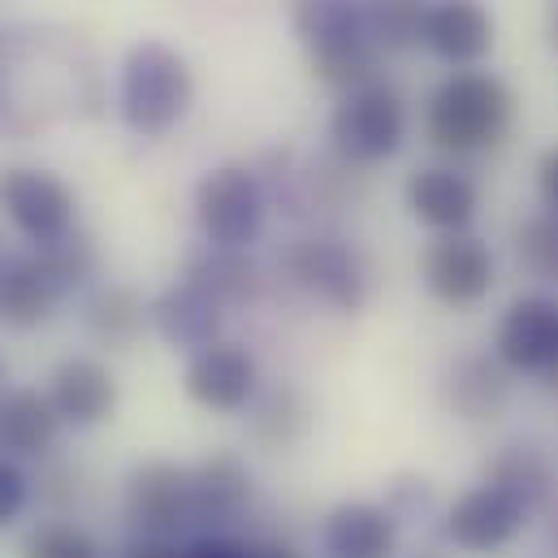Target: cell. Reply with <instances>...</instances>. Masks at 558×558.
Here are the masks:
<instances>
[{
	"label": "cell",
	"mask_w": 558,
	"mask_h": 558,
	"mask_svg": "<svg viewBox=\"0 0 558 558\" xmlns=\"http://www.w3.org/2000/svg\"><path fill=\"white\" fill-rule=\"evenodd\" d=\"M290 31L325 87L355 92L377 78L381 48L368 31L364 0H290Z\"/></svg>",
	"instance_id": "obj_1"
},
{
	"label": "cell",
	"mask_w": 558,
	"mask_h": 558,
	"mask_svg": "<svg viewBox=\"0 0 558 558\" xmlns=\"http://www.w3.org/2000/svg\"><path fill=\"white\" fill-rule=\"evenodd\" d=\"M96 274V247L74 230L70 239L35 252H0V325L35 329L44 325L70 290Z\"/></svg>",
	"instance_id": "obj_2"
},
{
	"label": "cell",
	"mask_w": 558,
	"mask_h": 558,
	"mask_svg": "<svg viewBox=\"0 0 558 558\" xmlns=\"http://www.w3.org/2000/svg\"><path fill=\"white\" fill-rule=\"evenodd\" d=\"M515 113L511 87L489 70H454L446 74L424 105V140L446 156H468L507 135Z\"/></svg>",
	"instance_id": "obj_3"
},
{
	"label": "cell",
	"mask_w": 558,
	"mask_h": 558,
	"mask_svg": "<svg viewBox=\"0 0 558 558\" xmlns=\"http://www.w3.org/2000/svg\"><path fill=\"white\" fill-rule=\"evenodd\" d=\"M122 122L143 135V140H165L173 126H182V118L195 105V74L191 61L160 44V39H140L131 44L126 61H122Z\"/></svg>",
	"instance_id": "obj_4"
},
{
	"label": "cell",
	"mask_w": 558,
	"mask_h": 558,
	"mask_svg": "<svg viewBox=\"0 0 558 558\" xmlns=\"http://www.w3.org/2000/svg\"><path fill=\"white\" fill-rule=\"evenodd\" d=\"M329 140L342 160L351 165H381L408 143V105L403 96L373 78L355 92H342V100L329 113Z\"/></svg>",
	"instance_id": "obj_5"
},
{
	"label": "cell",
	"mask_w": 558,
	"mask_h": 558,
	"mask_svg": "<svg viewBox=\"0 0 558 558\" xmlns=\"http://www.w3.org/2000/svg\"><path fill=\"white\" fill-rule=\"evenodd\" d=\"M265 186L247 165H217L195 186V217L213 247H252L265 230Z\"/></svg>",
	"instance_id": "obj_6"
},
{
	"label": "cell",
	"mask_w": 558,
	"mask_h": 558,
	"mask_svg": "<svg viewBox=\"0 0 558 558\" xmlns=\"http://www.w3.org/2000/svg\"><path fill=\"white\" fill-rule=\"evenodd\" d=\"M0 208L4 217L17 226V234L35 247H52L61 239L74 234V191L48 173V169H26V165H13L4 169L0 178Z\"/></svg>",
	"instance_id": "obj_7"
},
{
	"label": "cell",
	"mask_w": 558,
	"mask_h": 558,
	"mask_svg": "<svg viewBox=\"0 0 558 558\" xmlns=\"http://www.w3.org/2000/svg\"><path fill=\"white\" fill-rule=\"evenodd\" d=\"M286 265H290V278L320 303H329L333 312H360L368 299V269L347 239H329V234L299 239Z\"/></svg>",
	"instance_id": "obj_8"
},
{
	"label": "cell",
	"mask_w": 558,
	"mask_h": 558,
	"mask_svg": "<svg viewBox=\"0 0 558 558\" xmlns=\"http://www.w3.org/2000/svg\"><path fill=\"white\" fill-rule=\"evenodd\" d=\"M126 515L151 542H169L182 529H195V489L191 468L178 463H143L126 481Z\"/></svg>",
	"instance_id": "obj_9"
},
{
	"label": "cell",
	"mask_w": 558,
	"mask_h": 558,
	"mask_svg": "<svg viewBox=\"0 0 558 558\" xmlns=\"http://www.w3.org/2000/svg\"><path fill=\"white\" fill-rule=\"evenodd\" d=\"M529 511H533L529 498H520L515 489H507L498 481H485V485L468 489L463 498H454V507L446 515V533L454 546H463L472 555H494L529 524Z\"/></svg>",
	"instance_id": "obj_10"
},
{
	"label": "cell",
	"mask_w": 558,
	"mask_h": 558,
	"mask_svg": "<svg viewBox=\"0 0 558 558\" xmlns=\"http://www.w3.org/2000/svg\"><path fill=\"white\" fill-rule=\"evenodd\" d=\"M420 278H424V290L446 307H472L494 290V256L468 230L441 234L420 256Z\"/></svg>",
	"instance_id": "obj_11"
},
{
	"label": "cell",
	"mask_w": 558,
	"mask_h": 558,
	"mask_svg": "<svg viewBox=\"0 0 558 558\" xmlns=\"http://www.w3.org/2000/svg\"><path fill=\"white\" fill-rule=\"evenodd\" d=\"M494 355L502 360V368L511 373H529V377H546L558 364V303L529 294L515 299L498 329H494Z\"/></svg>",
	"instance_id": "obj_12"
},
{
	"label": "cell",
	"mask_w": 558,
	"mask_h": 558,
	"mask_svg": "<svg viewBox=\"0 0 558 558\" xmlns=\"http://www.w3.org/2000/svg\"><path fill=\"white\" fill-rule=\"evenodd\" d=\"M186 395L208 408V412H243L252 408L256 390H260V373H256V360L247 355V347L239 342H213L204 351L191 355L186 364Z\"/></svg>",
	"instance_id": "obj_13"
},
{
	"label": "cell",
	"mask_w": 558,
	"mask_h": 558,
	"mask_svg": "<svg viewBox=\"0 0 558 558\" xmlns=\"http://www.w3.org/2000/svg\"><path fill=\"white\" fill-rule=\"evenodd\" d=\"M420 44L454 70H472L494 52V17L481 0H433L420 17Z\"/></svg>",
	"instance_id": "obj_14"
},
{
	"label": "cell",
	"mask_w": 558,
	"mask_h": 558,
	"mask_svg": "<svg viewBox=\"0 0 558 558\" xmlns=\"http://www.w3.org/2000/svg\"><path fill=\"white\" fill-rule=\"evenodd\" d=\"M147 316H151V329H156L173 351L195 355V351L221 342L226 303H221L217 294H208L199 281L182 278V281H173V286H165V290L151 299Z\"/></svg>",
	"instance_id": "obj_15"
},
{
	"label": "cell",
	"mask_w": 558,
	"mask_h": 558,
	"mask_svg": "<svg viewBox=\"0 0 558 558\" xmlns=\"http://www.w3.org/2000/svg\"><path fill=\"white\" fill-rule=\"evenodd\" d=\"M408 208L428 230L459 234L472 226V217L481 208V191L454 165H424L408 178Z\"/></svg>",
	"instance_id": "obj_16"
},
{
	"label": "cell",
	"mask_w": 558,
	"mask_h": 558,
	"mask_svg": "<svg viewBox=\"0 0 558 558\" xmlns=\"http://www.w3.org/2000/svg\"><path fill=\"white\" fill-rule=\"evenodd\" d=\"M320 542L329 558H390L399 546V515L373 502H342L325 515Z\"/></svg>",
	"instance_id": "obj_17"
},
{
	"label": "cell",
	"mask_w": 558,
	"mask_h": 558,
	"mask_svg": "<svg viewBox=\"0 0 558 558\" xmlns=\"http://www.w3.org/2000/svg\"><path fill=\"white\" fill-rule=\"evenodd\" d=\"M48 399L57 403V412H61L65 424L92 428V424H105V420L113 416V408H118V381H113V373L100 360L74 355V360H65L52 373Z\"/></svg>",
	"instance_id": "obj_18"
},
{
	"label": "cell",
	"mask_w": 558,
	"mask_h": 558,
	"mask_svg": "<svg viewBox=\"0 0 558 558\" xmlns=\"http://www.w3.org/2000/svg\"><path fill=\"white\" fill-rule=\"evenodd\" d=\"M507 373L502 360L489 355H459L441 377V399L454 416L463 420H494L507 408Z\"/></svg>",
	"instance_id": "obj_19"
},
{
	"label": "cell",
	"mask_w": 558,
	"mask_h": 558,
	"mask_svg": "<svg viewBox=\"0 0 558 558\" xmlns=\"http://www.w3.org/2000/svg\"><path fill=\"white\" fill-rule=\"evenodd\" d=\"M191 489H195V524L221 529V524H234L247 511L252 472L234 454H213L208 463L191 468Z\"/></svg>",
	"instance_id": "obj_20"
},
{
	"label": "cell",
	"mask_w": 558,
	"mask_h": 558,
	"mask_svg": "<svg viewBox=\"0 0 558 558\" xmlns=\"http://www.w3.org/2000/svg\"><path fill=\"white\" fill-rule=\"evenodd\" d=\"M61 412L39 390H13L0 399V450L17 459L48 454L61 437Z\"/></svg>",
	"instance_id": "obj_21"
},
{
	"label": "cell",
	"mask_w": 558,
	"mask_h": 558,
	"mask_svg": "<svg viewBox=\"0 0 558 558\" xmlns=\"http://www.w3.org/2000/svg\"><path fill=\"white\" fill-rule=\"evenodd\" d=\"M182 278L199 281L208 294H217L226 307H234V303H247V299H256V290H260V269L247 260V252L243 247H204V252H195L191 260H186V274Z\"/></svg>",
	"instance_id": "obj_22"
},
{
	"label": "cell",
	"mask_w": 558,
	"mask_h": 558,
	"mask_svg": "<svg viewBox=\"0 0 558 558\" xmlns=\"http://www.w3.org/2000/svg\"><path fill=\"white\" fill-rule=\"evenodd\" d=\"M147 307L135 290L126 286H100L92 299H87V329L96 342L113 347V351H126L147 325Z\"/></svg>",
	"instance_id": "obj_23"
},
{
	"label": "cell",
	"mask_w": 558,
	"mask_h": 558,
	"mask_svg": "<svg viewBox=\"0 0 558 558\" xmlns=\"http://www.w3.org/2000/svg\"><path fill=\"white\" fill-rule=\"evenodd\" d=\"M252 408H256L252 424H256V433H260L269 446H286V441H294V437L303 433V424H307L303 395H299L294 386H269L265 395L256 390Z\"/></svg>",
	"instance_id": "obj_24"
},
{
	"label": "cell",
	"mask_w": 558,
	"mask_h": 558,
	"mask_svg": "<svg viewBox=\"0 0 558 558\" xmlns=\"http://www.w3.org/2000/svg\"><path fill=\"white\" fill-rule=\"evenodd\" d=\"M364 13H368V31L381 52L420 44L424 0H364Z\"/></svg>",
	"instance_id": "obj_25"
},
{
	"label": "cell",
	"mask_w": 558,
	"mask_h": 558,
	"mask_svg": "<svg viewBox=\"0 0 558 558\" xmlns=\"http://www.w3.org/2000/svg\"><path fill=\"white\" fill-rule=\"evenodd\" d=\"M489 481H498V485L515 489L520 498H529V502L537 507V498L550 489V468H546V459H542L533 446H507V450H502V459L494 463Z\"/></svg>",
	"instance_id": "obj_26"
},
{
	"label": "cell",
	"mask_w": 558,
	"mask_h": 558,
	"mask_svg": "<svg viewBox=\"0 0 558 558\" xmlns=\"http://www.w3.org/2000/svg\"><path fill=\"white\" fill-rule=\"evenodd\" d=\"M515 252L529 274H537L542 281H558V213L529 217L515 234Z\"/></svg>",
	"instance_id": "obj_27"
},
{
	"label": "cell",
	"mask_w": 558,
	"mask_h": 558,
	"mask_svg": "<svg viewBox=\"0 0 558 558\" xmlns=\"http://www.w3.org/2000/svg\"><path fill=\"white\" fill-rule=\"evenodd\" d=\"M22 558H100L96 542L70 524H44L26 537Z\"/></svg>",
	"instance_id": "obj_28"
},
{
	"label": "cell",
	"mask_w": 558,
	"mask_h": 558,
	"mask_svg": "<svg viewBox=\"0 0 558 558\" xmlns=\"http://www.w3.org/2000/svg\"><path fill=\"white\" fill-rule=\"evenodd\" d=\"M26 494H31L26 472H22V468H17L9 454H0V529H9V524L22 515Z\"/></svg>",
	"instance_id": "obj_29"
},
{
	"label": "cell",
	"mask_w": 558,
	"mask_h": 558,
	"mask_svg": "<svg viewBox=\"0 0 558 558\" xmlns=\"http://www.w3.org/2000/svg\"><path fill=\"white\" fill-rule=\"evenodd\" d=\"M182 558H252V546L234 542V537H221V533H208V537H195Z\"/></svg>",
	"instance_id": "obj_30"
},
{
	"label": "cell",
	"mask_w": 558,
	"mask_h": 558,
	"mask_svg": "<svg viewBox=\"0 0 558 558\" xmlns=\"http://www.w3.org/2000/svg\"><path fill=\"white\" fill-rule=\"evenodd\" d=\"M390 498H395V511H416V507L433 502V485L424 476H399L390 485Z\"/></svg>",
	"instance_id": "obj_31"
},
{
	"label": "cell",
	"mask_w": 558,
	"mask_h": 558,
	"mask_svg": "<svg viewBox=\"0 0 558 558\" xmlns=\"http://www.w3.org/2000/svg\"><path fill=\"white\" fill-rule=\"evenodd\" d=\"M537 186H542V199H546V208L558 213V147H550L546 156H542V169H537Z\"/></svg>",
	"instance_id": "obj_32"
},
{
	"label": "cell",
	"mask_w": 558,
	"mask_h": 558,
	"mask_svg": "<svg viewBox=\"0 0 558 558\" xmlns=\"http://www.w3.org/2000/svg\"><path fill=\"white\" fill-rule=\"evenodd\" d=\"M122 558H182V550H173V546H165V542H151V537H143L140 546H131Z\"/></svg>",
	"instance_id": "obj_33"
},
{
	"label": "cell",
	"mask_w": 558,
	"mask_h": 558,
	"mask_svg": "<svg viewBox=\"0 0 558 558\" xmlns=\"http://www.w3.org/2000/svg\"><path fill=\"white\" fill-rule=\"evenodd\" d=\"M252 558H294V555L281 550V546H252Z\"/></svg>",
	"instance_id": "obj_34"
},
{
	"label": "cell",
	"mask_w": 558,
	"mask_h": 558,
	"mask_svg": "<svg viewBox=\"0 0 558 558\" xmlns=\"http://www.w3.org/2000/svg\"><path fill=\"white\" fill-rule=\"evenodd\" d=\"M550 44L558 48V4H555V17H550Z\"/></svg>",
	"instance_id": "obj_35"
},
{
	"label": "cell",
	"mask_w": 558,
	"mask_h": 558,
	"mask_svg": "<svg viewBox=\"0 0 558 558\" xmlns=\"http://www.w3.org/2000/svg\"><path fill=\"white\" fill-rule=\"evenodd\" d=\"M0 381H4V364H0Z\"/></svg>",
	"instance_id": "obj_36"
},
{
	"label": "cell",
	"mask_w": 558,
	"mask_h": 558,
	"mask_svg": "<svg viewBox=\"0 0 558 558\" xmlns=\"http://www.w3.org/2000/svg\"><path fill=\"white\" fill-rule=\"evenodd\" d=\"M416 558H433V555H416Z\"/></svg>",
	"instance_id": "obj_37"
}]
</instances>
